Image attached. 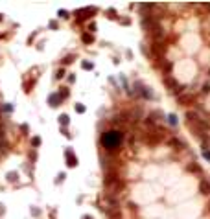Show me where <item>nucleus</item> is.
Masks as SVG:
<instances>
[{"mask_svg": "<svg viewBox=\"0 0 210 219\" xmlns=\"http://www.w3.org/2000/svg\"><path fill=\"white\" fill-rule=\"evenodd\" d=\"M83 68H85V70H90V68H92V63H83Z\"/></svg>", "mask_w": 210, "mask_h": 219, "instance_id": "obj_17", "label": "nucleus"}, {"mask_svg": "<svg viewBox=\"0 0 210 219\" xmlns=\"http://www.w3.org/2000/svg\"><path fill=\"white\" fill-rule=\"evenodd\" d=\"M61 98H63V96H57V94H52V96H50V103H52L54 107H57V103H59V101H61Z\"/></svg>", "mask_w": 210, "mask_h": 219, "instance_id": "obj_8", "label": "nucleus"}, {"mask_svg": "<svg viewBox=\"0 0 210 219\" xmlns=\"http://www.w3.org/2000/svg\"><path fill=\"white\" fill-rule=\"evenodd\" d=\"M201 92H203V94H208V92H210V83H205V85H203V87H201Z\"/></svg>", "mask_w": 210, "mask_h": 219, "instance_id": "obj_11", "label": "nucleus"}, {"mask_svg": "<svg viewBox=\"0 0 210 219\" xmlns=\"http://www.w3.org/2000/svg\"><path fill=\"white\" fill-rule=\"evenodd\" d=\"M66 159H68V166H76V156L72 155V151H66Z\"/></svg>", "mask_w": 210, "mask_h": 219, "instance_id": "obj_9", "label": "nucleus"}, {"mask_svg": "<svg viewBox=\"0 0 210 219\" xmlns=\"http://www.w3.org/2000/svg\"><path fill=\"white\" fill-rule=\"evenodd\" d=\"M83 41L85 43H92V35H83Z\"/></svg>", "mask_w": 210, "mask_h": 219, "instance_id": "obj_15", "label": "nucleus"}, {"mask_svg": "<svg viewBox=\"0 0 210 219\" xmlns=\"http://www.w3.org/2000/svg\"><path fill=\"white\" fill-rule=\"evenodd\" d=\"M170 144H171L173 147H177V149H184V147H186V146H184V142H183V140H179V138H171Z\"/></svg>", "mask_w": 210, "mask_h": 219, "instance_id": "obj_6", "label": "nucleus"}, {"mask_svg": "<svg viewBox=\"0 0 210 219\" xmlns=\"http://www.w3.org/2000/svg\"><path fill=\"white\" fill-rule=\"evenodd\" d=\"M166 85H168V88H171V92H173V94H181V90H183V88L179 87L177 81L171 79V78H166Z\"/></svg>", "mask_w": 210, "mask_h": 219, "instance_id": "obj_2", "label": "nucleus"}, {"mask_svg": "<svg viewBox=\"0 0 210 219\" xmlns=\"http://www.w3.org/2000/svg\"><path fill=\"white\" fill-rule=\"evenodd\" d=\"M122 142H124L122 131H107V133H103V136H101V146L105 149H109V151L118 149L122 146Z\"/></svg>", "mask_w": 210, "mask_h": 219, "instance_id": "obj_1", "label": "nucleus"}, {"mask_svg": "<svg viewBox=\"0 0 210 219\" xmlns=\"http://www.w3.org/2000/svg\"><path fill=\"white\" fill-rule=\"evenodd\" d=\"M188 169H190V171H199V166H195V164H190V166H188Z\"/></svg>", "mask_w": 210, "mask_h": 219, "instance_id": "obj_14", "label": "nucleus"}, {"mask_svg": "<svg viewBox=\"0 0 210 219\" xmlns=\"http://www.w3.org/2000/svg\"><path fill=\"white\" fill-rule=\"evenodd\" d=\"M149 120L153 122V124H159V122H162V120H164V114L160 112V111H155V112L149 116Z\"/></svg>", "mask_w": 210, "mask_h": 219, "instance_id": "obj_5", "label": "nucleus"}, {"mask_svg": "<svg viewBox=\"0 0 210 219\" xmlns=\"http://www.w3.org/2000/svg\"><path fill=\"white\" fill-rule=\"evenodd\" d=\"M203 156H205L206 160H210V147H206V149H203Z\"/></svg>", "mask_w": 210, "mask_h": 219, "instance_id": "obj_13", "label": "nucleus"}, {"mask_svg": "<svg viewBox=\"0 0 210 219\" xmlns=\"http://www.w3.org/2000/svg\"><path fill=\"white\" fill-rule=\"evenodd\" d=\"M136 88L140 90V96H142V98H146V100H151L153 98V92L149 90L148 87L146 85H142V83H136Z\"/></svg>", "mask_w": 210, "mask_h": 219, "instance_id": "obj_3", "label": "nucleus"}, {"mask_svg": "<svg viewBox=\"0 0 210 219\" xmlns=\"http://www.w3.org/2000/svg\"><path fill=\"white\" fill-rule=\"evenodd\" d=\"M199 190H201L205 195H210V182H208L206 179H203V181L199 182Z\"/></svg>", "mask_w": 210, "mask_h": 219, "instance_id": "obj_4", "label": "nucleus"}, {"mask_svg": "<svg viewBox=\"0 0 210 219\" xmlns=\"http://www.w3.org/2000/svg\"><path fill=\"white\" fill-rule=\"evenodd\" d=\"M59 120H61V124H63V125H66V124H68V116H66V114H61V116H59Z\"/></svg>", "mask_w": 210, "mask_h": 219, "instance_id": "obj_12", "label": "nucleus"}, {"mask_svg": "<svg viewBox=\"0 0 210 219\" xmlns=\"http://www.w3.org/2000/svg\"><path fill=\"white\" fill-rule=\"evenodd\" d=\"M76 111H78V112H85V107H83V105H76Z\"/></svg>", "mask_w": 210, "mask_h": 219, "instance_id": "obj_16", "label": "nucleus"}, {"mask_svg": "<svg viewBox=\"0 0 210 219\" xmlns=\"http://www.w3.org/2000/svg\"><path fill=\"white\" fill-rule=\"evenodd\" d=\"M168 124H170L171 127H175V125H177V116H175V114H170V116H168Z\"/></svg>", "mask_w": 210, "mask_h": 219, "instance_id": "obj_10", "label": "nucleus"}, {"mask_svg": "<svg viewBox=\"0 0 210 219\" xmlns=\"http://www.w3.org/2000/svg\"><path fill=\"white\" fill-rule=\"evenodd\" d=\"M153 35H155V39H157V41H159V39L162 41L166 33H164V30H162V28H159V26H157V28H155V31H153Z\"/></svg>", "mask_w": 210, "mask_h": 219, "instance_id": "obj_7", "label": "nucleus"}]
</instances>
